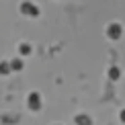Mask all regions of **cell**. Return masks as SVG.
<instances>
[{"instance_id":"7a4b0ae2","label":"cell","mask_w":125,"mask_h":125,"mask_svg":"<svg viewBox=\"0 0 125 125\" xmlns=\"http://www.w3.org/2000/svg\"><path fill=\"white\" fill-rule=\"evenodd\" d=\"M119 35H121V25L117 23L109 25V37H119Z\"/></svg>"},{"instance_id":"52a82bcc","label":"cell","mask_w":125,"mask_h":125,"mask_svg":"<svg viewBox=\"0 0 125 125\" xmlns=\"http://www.w3.org/2000/svg\"><path fill=\"white\" fill-rule=\"evenodd\" d=\"M29 51H31V47H29L27 43H23V45H21V53H29Z\"/></svg>"},{"instance_id":"277c9868","label":"cell","mask_w":125,"mask_h":125,"mask_svg":"<svg viewBox=\"0 0 125 125\" xmlns=\"http://www.w3.org/2000/svg\"><path fill=\"white\" fill-rule=\"evenodd\" d=\"M76 123L78 125H90V119H88L86 115H78L76 117Z\"/></svg>"},{"instance_id":"3957f363","label":"cell","mask_w":125,"mask_h":125,"mask_svg":"<svg viewBox=\"0 0 125 125\" xmlns=\"http://www.w3.org/2000/svg\"><path fill=\"white\" fill-rule=\"evenodd\" d=\"M21 8H23V12H27V14H37V6L31 4V2H25Z\"/></svg>"},{"instance_id":"8992f818","label":"cell","mask_w":125,"mask_h":125,"mask_svg":"<svg viewBox=\"0 0 125 125\" xmlns=\"http://www.w3.org/2000/svg\"><path fill=\"white\" fill-rule=\"evenodd\" d=\"M10 68H12V70H21V68H23V62L21 60H12L10 62Z\"/></svg>"},{"instance_id":"9c48e42d","label":"cell","mask_w":125,"mask_h":125,"mask_svg":"<svg viewBox=\"0 0 125 125\" xmlns=\"http://www.w3.org/2000/svg\"><path fill=\"white\" fill-rule=\"evenodd\" d=\"M121 119H123V121H125V109H123V111H121Z\"/></svg>"},{"instance_id":"6da1fadb","label":"cell","mask_w":125,"mask_h":125,"mask_svg":"<svg viewBox=\"0 0 125 125\" xmlns=\"http://www.w3.org/2000/svg\"><path fill=\"white\" fill-rule=\"evenodd\" d=\"M29 107H31V109H35V111H37V109L41 107V96L37 94V92L29 94Z\"/></svg>"},{"instance_id":"5b68a950","label":"cell","mask_w":125,"mask_h":125,"mask_svg":"<svg viewBox=\"0 0 125 125\" xmlns=\"http://www.w3.org/2000/svg\"><path fill=\"white\" fill-rule=\"evenodd\" d=\"M10 70H12V68H10V64H6V62H0V74H8Z\"/></svg>"},{"instance_id":"ba28073f","label":"cell","mask_w":125,"mask_h":125,"mask_svg":"<svg viewBox=\"0 0 125 125\" xmlns=\"http://www.w3.org/2000/svg\"><path fill=\"white\" fill-rule=\"evenodd\" d=\"M109 76H111V78H117V76H119V70H117V68H113V70L109 72Z\"/></svg>"}]
</instances>
